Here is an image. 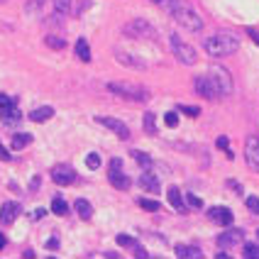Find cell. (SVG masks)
Masks as SVG:
<instances>
[{
    "label": "cell",
    "mask_w": 259,
    "mask_h": 259,
    "mask_svg": "<svg viewBox=\"0 0 259 259\" xmlns=\"http://www.w3.org/2000/svg\"><path fill=\"white\" fill-rule=\"evenodd\" d=\"M247 208H250L252 213H259V198L257 195H250V198H247Z\"/></svg>",
    "instance_id": "d590c367"
},
{
    "label": "cell",
    "mask_w": 259,
    "mask_h": 259,
    "mask_svg": "<svg viewBox=\"0 0 259 259\" xmlns=\"http://www.w3.org/2000/svg\"><path fill=\"white\" fill-rule=\"evenodd\" d=\"M20 203H12V200H7V203H2L0 205V223L2 225H12L15 223V218L20 215Z\"/></svg>",
    "instance_id": "4fadbf2b"
},
{
    "label": "cell",
    "mask_w": 259,
    "mask_h": 259,
    "mask_svg": "<svg viewBox=\"0 0 259 259\" xmlns=\"http://www.w3.org/2000/svg\"><path fill=\"white\" fill-rule=\"evenodd\" d=\"M68 7H71V0H54V17H57L59 22L68 15Z\"/></svg>",
    "instance_id": "603a6c76"
},
{
    "label": "cell",
    "mask_w": 259,
    "mask_h": 259,
    "mask_svg": "<svg viewBox=\"0 0 259 259\" xmlns=\"http://www.w3.org/2000/svg\"><path fill=\"white\" fill-rule=\"evenodd\" d=\"M96 123L103 125V128H108L110 132H115L120 139H130V128L123 120H118V118H105V115H100V118H96Z\"/></svg>",
    "instance_id": "9c48e42d"
},
{
    "label": "cell",
    "mask_w": 259,
    "mask_h": 259,
    "mask_svg": "<svg viewBox=\"0 0 259 259\" xmlns=\"http://www.w3.org/2000/svg\"><path fill=\"white\" fill-rule=\"evenodd\" d=\"M0 159H2V162H10V159H12V157H10V152H7L2 144H0Z\"/></svg>",
    "instance_id": "ab89813d"
},
{
    "label": "cell",
    "mask_w": 259,
    "mask_h": 259,
    "mask_svg": "<svg viewBox=\"0 0 259 259\" xmlns=\"http://www.w3.org/2000/svg\"><path fill=\"white\" fill-rule=\"evenodd\" d=\"M186 203H189L191 208H195V210H200V208H203V200H200L195 194H186Z\"/></svg>",
    "instance_id": "d6a6232c"
},
{
    "label": "cell",
    "mask_w": 259,
    "mask_h": 259,
    "mask_svg": "<svg viewBox=\"0 0 259 259\" xmlns=\"http://www.w3.org/2000/svg\"><path fill=\"white\" fill-rule=\"evenodd\" d=\"M52 213H57V215H66L68 213V205H66L64 198H54L52 200Z\"/></svg>",
    "instance_id": "484cf974"
},
{
    "label": "cell",
    "mask_w": 259,
    "mask_h": 259,
    "mask_svg": "<svg viewBox=\"0 0 259 259\" xmlns=\"http://www.w3.org/2000/svg\"><path fill=\"white\" fill-rule=\"evenodd\" d=\"M76 57H78L81 62H86V64L91 62V47H88L86 39H78V42H76Z\"/></svg>",
    "instance_id": "7402d4cb"
},
{
    "label": "cell",
    "mask_w": 259,
    "mask_h": 259,
    "mask_svg": "<svg viewBox=\"0 0 259 259\" xmlns=\"http://www.w3.org/2000/svg\"><path fill=\"white\" fill-rule=\"evenodd\" d=\"M52 179H54V184H59V186H71V184L76 181V171H73V166H68V164H59V166L52 171Z\"/></svg>",
    "instance_id": "30bf717a"
},
{
    "label": "cell",
    "mask_w": 259,
    "mask_h": 259,
    "mask_svg": "<svg viewBox=\"0 0 259 259\" xmlns=\"http://www.w3.org/2000/svg\"><path fill=\"white\" fill-rule=\"evenodd\" d=\"M171 39V52H174V57L181 62V64H186V66H194L195 64V59H198V54H195V49L191 47V44H186L176 32L169 37Z\"/></svg>",
    "instance_id": "277c9868"
},
{
    "label": "cell",
    "mask_w": 259,
    "mask_h": 259,
    "mask_svg": "<svg viewBox=\"0 0 259 259\" xmlns=\"http://www.w3.org/2000/svg\"><path fill=\"white\" fill-rule=\"evenodd\" d=\"M203 47H205V54L220 59V57L235 54V52L240 49V39H237L232 32H218V34L208 37V39L203 42Z\"/></svg>",
    "instance_id": "6da1fadb"
},
{
    "label": "cell",
    "mask_w": 259,
    "mask_h": 259,
    "mask_svg": "<svg viewBox=\"0 0 259 259\" xmlns=\"http://www.w3.org/2000/svg\"><path fill=\"white\" fill-rule=\"evenodd\" d=\"M44 44L52 47V49H64V39H62V37H54V34H49V37L44 39Z\"/></svg>",
    "instance_id": "f546056e"
},
{
    "label": "cell",
    "mask_w": 259,
    "mask_h": 259,
    "mask_svg": "<svg viewBox=\"0 0 259 259\" xmlns=\"http://www.w3.org/2000/svg\"><path fill=\"white\" fill-rule=\"evenodd\" d=\"M125 34H130V37H142V39H154L157 37L154 27L147 20H132V22H128L125 25Z\"/></svg>",
    "instance_id": "52a82bcc"
},
{
    "label": "cell",
    "mask_w": 259,
    "mask_h": 259,
    "mask_svg": "<svg viewBox=\"0 0 259 259\" xmlns=\"http://www.w3.org/2000/svg\"><path fill=\"white\" fill-rule=\"evenodd\" d=\"M245 240V232L240 230V227H230V230H225L220 237H218V245L220 247H235V245H240Z\"/></svg>",
    "instance_id": "7c38bea8"
},
{
    "label": "cell",
    "mask_w": 259,
    "mask_h": 259,
    "mask_svg": "<svg viewBox=\"0 0 259 259\" xmlns=\"http://www.w3.org/2000/svg\"><path fill=\"white\" fill-rule=\"evenodd\" d=\"M108 91L120 96V98H128V100H137V103H144L149 98V93L137 86V83H108Z\"/></svg>",
    "instance_id": "3957f363"
},
{
    "label": "cell",
    "mask_w": 259,
    "mask_h": 259,
    "mask_svg": "<svg viewBox=\"0 0 259 259\" xmlns=\"http://www.w3.org/2000/svg\"><path fill=\"white\" fill-rule=\"evenodd\" d=\"M194 88H195V93H198L200 98H205V100L220 98V93H218V88H215V83H213V78H210L208 73H205V76H195Z\"/></svg>",
    "instance_id": "8992f818"
},
{
    "label": "cell",
    "mask_w": 259,
    "mask_h": 259,
    "mask_svg": "<svg viewBox=\"0 0 259 259\" xmlns=\"http://www.w3.org/2000/svg\"><path fill=\"white\" fill-rule=\"evenodd\" d=\"M59 247V237H49L47 240V250H57Z\"/></svg>",
    "instance_id": "f35d334b"
},
{
    "label": "cell",
    "mask_w": 259,
    "mask_h": 259,
    "mask_svg": "<svg viewBox=\"0 0 259 259\" xmlns=\"http://www.w3.org/2000/svg\"><path fill=\"white\" fill-rule=\"evenodd\" d=\"M242 255H245L247 259H259V245L247 242V245H245V250H242Z\"/></svg>",
    "instance_id": "f1b7e54d"
},
{
    "label": "cell",
    "mask_w": 259,
    "mask_h": 259,
    "mask_svg": "<svg viewBox=\"0 0 259 259\" xmlns=\"http://www.w3.org/2000/svg\"><path fill=\"white\" fill-rule=\"evenodd\" d=\"M52 118H54V108L52 105H42V108H37V110L30 113V120L32 123H47Z\"/></svg>",
    "instance_id": "d6986e66"
},
{
    "label": "cell",
    "mask_w": 259,
    "mask_h": 259,
    "mask_svg": "<svg viewBox=\"0 0 259 259\" xmlns=\"http://www.w3.org/2000/svg\"><path fill=\"white\" fill-rule=\"evenodd\" d=\"M10 103H15V100H10L7 96H2V93H0V108H7Z\"/></svg>",
    "instance_id": "60d3db41"
},
{
    "label": "cell",
    "mask_w": 259,
    "mask_h": 259,
    "mask_svg": "<svg viewBox=\"0 0 259 259\" xmlns=\"http://www.w3.org/2000/svg\"><path fill=\"white\" fill-rule=\"evenodd\" d=\"M30 142H32V134L20 132V134H15V137H12V149H22V147H27Z\"/></svg>",
    "instance_id": "cb8c5ba5"
},
{
    "label": "cell",
    "mask_w": 259,
    "mask_h": 259,
    "mask_svg": "<svg viewBox=\"0 0 259 259\" xmlns=\"http://www.w3.org/2000/svg\"><path fill=\"white\" fill-rule=\"evenodd\" d=\"M115 59H118L123 66H128V68H137V71H144V68H147V64H144L142 59L132 57V54H128V52H115Z\"/></svg>",
    "instance_id": "2e32d148"
},
{
    "label": "cell",
    "mask_w": 259,
    "mask_h": 259,
    "mask_svg": "<svg viewBox=\"0 0 259 259\" xmlns=\"http://www.w3.org/2000/svg\"><path fill=\"white\" fill-rule=\"evenodd\" d=\"M108 179H110V184H113L115 189H120V191H128L130 184H132L130 176L123 174V169H110V171H108Z\"/></svg>",
    "instance_id": "9a60e30c"
},
{
    "label": "cell",
    "mask_w": 259,
    "mask_h": 259,
    "mask_svg": "<svg viewBox=\"0 0 259 259\" xmlns=\"http://www.w3.org/2000/svg\"><path fill=\"white\" fill-rule=\"evenodd\" d=\"M208 218L215 223V225H223V227H230L232 225V210L225 208V205H215L208 210Z\"/></svg>",
    "instance_id": "8fae6325"
},
{
    "label": "cell",
    "mask_w": 259,
    "mask_h": 259,
    "mask_svg": "<svg viewBox=\"0 0 259 259\" xmlns=\"http://www.w3.org/2000/svg\"><path fill=\"white\" fill-rule=\"evenodd\" d=\"M208 76L213 78V83H215L220 98H225V96L232 93V76H230V71H227L225 66H210Z\"/></svg>",
    "instance_id": "5b68a950"
},
{
    "label": "cell",
    "mask_w": 259,
    "mask_h": 259,
    "mask_svg": "<svg viewBox=\"0 0 259 259\" xmlns=\"http://www.w3.org/2000/svg\"><path fill=\"white\" fill-rule=\"evenodd\" d=\"M152 2H157V5H162V2H164V0H152Z\"/></svg>",
    "instance_id": "bcb514c9"
},
{
    "label": "cell",
    "mask_w": 259,
    "mask_h": 259,
    "mask_svg": "<svg viewBox=\"0 0 259 259\" xmlns=\"http://www.w3.org/2000/svg\"><path fill=\"white\" fill-rule=\"evenodd\" d=\"M139 186L144 189V191H149V194H159V179L154 176V174H149V171H144L142 176H139Z\"/></svg>",
    "instance_id": "e0dca14e"
},
{
    "label": "cell",
    "mask_w": 259,
    "mask_h": 259,
    "mask_svg": "<svg viewBox=\"0 0 259 259\" xmlns=\"http://www.w3.org/2000/svg\"><path fill=\"white\" fill-rule=\"evenodd\" d=\"M0 120H2L5 125H20L22 113H20V108H17L15 103H10L7 108H0Z\"/></svg>",
    "instance_id": "5bb4252c"
},
{
    "label": "cell",
    "mask_w": 259,
    "mask_h": 259,
    "mask_svg": "<svg viewBox=\"0 0 259 259\" xmlns=\"http://www.w3.org/2000/svg\"><path fill=\"white\" fill-rule=\"evenodd\" d=\"M245 162L250 164L252 171L259 174V137H255V134H250L245 139Z\"/></svg>",
    "instance_id": "ba28073f"
},
{
    "label": "cell",
    "mask_w": 259,
    "mask_h": 259,
    "mask_svg": "<svg viewBox=\"0 0 259 259\" xmlns=\"http://www.w3.org/2000/svg\"><path fill=\"white\" fill-rule=\"evenodd\" d=\"M227 144H230V142H227V137H218V149H223V152H227V154H230ZM230 157H232V154H230Z\"/></svg>",
    "instance_id": "8d00e7d4"
},
{
    "label": "cell",
    "mask_w": 259,
    "mask_h": 259,
    "mask_svg": "<svg viewBox=\"0 0 259 259\" xmlns=\"http://www.w3.org/2000/svg\"><path fill=\"white\" fill-rule=\"evenodd\" d=\"M169 15H171L181 27H186V30H191V32H200V30H203L200 15L195 12L189 2H184V0H176V2L169 7Z\"/></svg>",
    "instance_id": "7a4b0ae2"
},
{
    "label": "cell",
    "mask_w": 259,
    "mask_h": 259,
    "mask_svg": "<svg viewBox=\"0 0 259 259\" xmlns=\"http://www.w3.org/2000/svg\"><path fill=\"white\" fill-rule=\"evenodd\" d=\"M257 237H259V232H257Z\"/></svg>",
    "instance_id": "7dc6e473"
},
{
    "label": "cell",
    "mask_w": 259,
    "mask_h": 259,
    "mask_svg": "<svg viewBox=\"0 0 259 259\" xmlns=\"http://www.w3.org/2000/svg\"><path fill=\"white\" fill-rule=\"evenodd\" d=\"M144 132H147V134H157V125H154V113H144Z\"/></svg>",
    "instance_id": "83f0119b"
},
{
    "label": "cell",
    "mask_w": 259,
    "mask_h": 259,
    "mask_svg": "<svg viewBox=\"0 0 259 259\" xmlns=\"http://www.w3.org/2000/svg\"><path fill=\"white\" fill-rule=\"evenodd\" d=\"M247 34H250V37H252V39L259 44V32H257V30H247Z\"/></svg>",
    "instance_id": "7bdbcfd3"
},
{
    "label": "cell",
    "mask_w": 259,
    "mask_h": 259,
    "mask_svg": "<svg viewBox=\"0 0 259 259\" xmlns=\"http://www.w3.org/2000/svg\"><path fill=\"white\" fill-rule=\"evenodd\" d=\"M2 247H5V237L0 235V250H2Z\"/></svg>",
    "instance_id": "f6af8a7d"
},
{
    "label": "cell",
    "mask_w": 259,
    "mask_h": 259,
    "mask_svg": "<svg viewBox=\"0 0 259 259\" xmlns=\"http://www.w3.org/2000/svg\"><path fill=\"white\" fill-rule=\"evenodd\" d=\"M132 250H134V257H142V259L149 257V255H147V250H144V247H139V245H134Z\"/></svg>",
    "instance_id": "74e56055"
},
{
    "label": "cell",
    "mask_w": 259,
    "mask_h": 259,
    "mask_svg": "<svg viewBox=\"0 0 259 259\" xmlns=\"http://www.w3.org/2000/svg\"><path fill=\"white\" fill-rule=\"evenodd\" d=\"M137 203H139V208H142V210H149V213L159 210V203H157V200H152V198H139Z\"/></svg>",
    "instance_id": "4316f807"
},
{
    "label": "cell",
    "mask_w": 259,
    "mask_h": 259,
    "mask_svg": "<svg viewBox=\"0 0 259 259\" xmlns=\"http://www.w3.org/2000/svg\"><path fill=\"white\" fill-rule=\"evenodd\" d=\"M227 186H230V189H232V191H240V184H237V181H235V179H230V181H227Z\"/></svg>",
    "instance_id": "b9f144b4"
},
{
    "label": "cell",
    "mask_w": 259,
    "mask_h": 259,
    "mask_svg": "<svg viewBox=\"0 0 259 259\" xmlns=\"http://www.w3.org/2000/svg\"><path fill=\"white\" fill-rule=\"evenodd\" d=\"M73 210L78 213L81 220H91V218H93V205H91V200H86V198H76Z\"/></svg>",
    "instance_id": "ac0fdd59"
},
{
    "label": "cell",
    "mask_w": 259,
    "mask_h": 259,
    "mask_svg": "<svg viewBox=\"0 0 259 259\" xmlns=\"http://www.w3.org/2000/svg\"><path fill=\"white\" fill-rule=\"evenodd\" d=\"M164 123H166V128H176V125H179V115H176L174 110H169V113L164 115Z\"/></svg>",
    "instance_id": "836d02e7"
},
{
    "label": "cell",
    "mask_w": 259,
    "mask_h": 259,
    "mask_svg": "<svg viewBox=\"0 0 259 259\" xmlns=\"http://www.w3.org/2000/svg\"><path fill=\"white\" fill-rule=\"evenodd\" d=\"M86 166H88V169H98V166H100V154L91 152V154L86 157Z\"/></svg>",
    "instance_id": "4dcf8cb0"
},
{
    "label": "cell",
    "mask_w": 259,
    "mask_h": 259,
    "mask_svg": "<svg viewBox=\"0 0 259 259\" xmlns=\"http://www.w3.org/2000/svg\"><path fill=\"white\" fill-rule=\"evenodd\" d=\"M166 195H169V203H171V208H174V210H179V213H184V210H186L184 198H181V191H179L176 186H171V189L166 191Z\"/></svg>",
    "instance_id": "44dd1931"
},
{
    "label": "cell",
    "mask_w": 259,
    "mask_h": 259,
    "mask_svg": "<svg viewBox=\"0 0 259 259\" xmlns=\"http://www.w3.org/2000/svg\"><path fill=\"white\" fill-rule=\"evenodd\" d=\"M39 184H42V181H39V176H34V179H32V186H30V189H32V191H34V189H37V186H39Z\"/></svg>",
    "instance_id": "ee69618b"
},
{
    "label": "cell",
    "mask_w": 259,
    "mask_h": 259,
    "mask_svg": "<svg viewBox=\"0 0 259 259\" xmlns=\"http://www.w3.org/2000/svg\"><path fill=\"white\" fill-rule=\"evenodd\" d=\"M132 159L142 166V169H149L152 166V157L149 154H144V152H137V149H132Z\"/></svg>",
    "instance_id": "d4e9b609"
},
{
    "label": "cell",
    "mask_w": 259,
    "mask_h": 259,
    "mask_svg": "<svg viewBox=\"0 0 259 259\" xmlns=\"http://www.w3.org/2000/svg\"><path fill=\"white\" fill-rule=\"evenodd\" d=\"M179 110L186 113L189 118H198V115H200V110H198V108H191V105H179Z\"/></svg>",
    "instance_id": "e575fe53"
},
{
    "label": "cell",
    "mask_w": 259,
    "mask_h": 259,
    "mask_svg": "<svg viewBox=\"0 0 259 259\" xmlns=\"http://www.w3.org/2000/svg\"><path fill=\"white\" fill-rule=\"evenodd\" d=\"M176 257L181 259H200L203 252L195 247V245H176Z\"/></svg>",
    "instance_id": "ffe728a7"
},
{
    "label": "cell",
    "mask_w": 259,
    "mask_h": 259,
    "mask_svg": "<svg viewBox=\"0 0 259 259\" xmlns=\"http://www.w3.org/2000/svg\"><path fill=\"white\" fill-rule=\"evenodd\" d=\"M115 242H118L120 247H134V245H137V240H134V237H130V235H118V237H115Z\"/></svg>",
    "instance_id": "1f68e13d"
}]
</instances>
